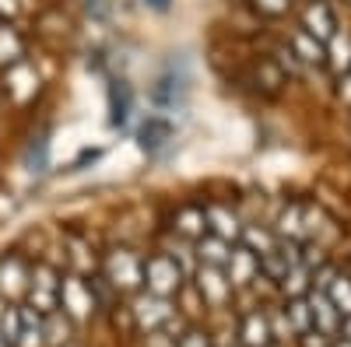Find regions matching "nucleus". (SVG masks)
Instances as JSON below:
<instances>
[{"label": "nucleus", "mask_w": 351, "mask_h": 347, "mask_svg": "<svg viewBox=\"0 0 351 347\" xmlns=\"http://www.w3.org/2000/svg\"><path fill=\"white\" fill-rule=\"evenodd\" d=\"M337 99H341L344 109H351V70L337 77Z\"/></svg>", "instance_id": "obj_27"}, {"label": "nucleus", "mask_w": 351, "mask_h": 347, "mask_svg": "<svg viewBox=\"0 0 351 347\" xmlns=\"http://www.w3.org/2000/svg\"><path fill=\"white\" fill-rule=\"evenodd\" d=\"M21 11V0H0V18H14Z\"/></svg>", "instance_id": "obj_29"}, {"label": "nucleus", "mask_w": 351, "mask_h": 347, "mask_svg": "<svg viewBox=\"0 0 351 347\" xmlns=\"http://www.w3.org/2000/svg\"><path fill=\"white\" fill-rule=\"evenodd\" d=\"M134 316L144 323V326H162L169 316H172V309H169V302L162 298V295H152V292H144V295H137L134 298Z\"/></svg>", "instance_id": "obj_16"}, {"label": "nucleus", "mask_w": 351, "mask_h": 347, "mask_svg": "<svg viewBox=\"0 0 351 347\" xmlns=\"http://www.w3.org/2000/svg\"><path fill=\"white\" fill-rule=\"evenodd\" d=\"M193 249H197V259H200V264H208V267H225L228 256H232V242L211 235V231H208V235H200L193 242Z\"/></svg>", "instance_id": "obj_17"}, {"label": "nucleus", "mask_w": 351, "mask_h": 347, "mask_svg": "<svg viewBox=\"0 0 351 347\" xmlns=\"http://www.w3.org/2000/svg\"><path fill=\"white\" fill-rule=\"evenodd\" d=\"M60 305L71 320H84V316H92V309H95V292L77 274H71V277L60 281Z\"/></svg>", "instance_id": "obj_6"}, {"label": "nucleus", "mask_w": 351, "mask_h": 347, "mask_svg": "<svg viewBox=\"0 0 351 347\" xmlns=\"http://www.w3.org/2000/svg\"><path fill=\"white\" fill-rule=\"evenodd\" d=\"M327 298L334 302L337 312L351 316V281H348V277H334L330 287H327Z\"/></svg>", "instance_id": "obj_23"}, {"label": "nucleus", "mask_w": 351, "mask_h": 347, "mask_svg": "<svg viewBox=\"0 0 351 347\" xmlns=\"http://www.w3.org/2000/svg\"><path fill=\"white\" fill-rule=\"evenodd\" d=\"M180 347H208V337H204V333H186L180 340Z\"/></svg>", "instance_id": "obj_30"}, {"label": "nucleus", "mask_w": 351, "mask_h": 347, "mask_svg": "<svg viewBox=\"0 0 351 347\" xmlns=\"http://www.w3.org/2000/svg\"><path fill=\"white\" fill-rule=\"evenodd\" d=\"M0 347H8V340H4V337H0Z\"/></svg>", "instance_id": "obj_32"}, {"label": "nucleus", "mask_w": 351, "mask_h": 347, "mask_svg": "<svg viewBox=\"0 0 351 347\" xmlns=\"http://www.w3.org/2000/svg\"><path fill=\"white\" fill-rule=\"evenodd\" d=\"M324 67L334 77L351 70V32H348V28H337V32L324 42Z\"/></svg>", "instance_id": "obj_9"}, {"label": "nucleus", "mask_w": 351, "mask_h": 347, "mask_svg": "<svg viewBox=\"0 0 351 347\" xmlns=\"http://www.w3.org/2000/svg\"><path fill=\"white\" fill-rule=\"evenodd\" d=\"M148 4H152L155 11H165V8H169V0H148Z\"/></svg>", "instance_id": "obj_31"}, {"label": "nucleus", "mask_w": 351, "mask_h": 347, "mask_svg": "<svg viewBox=\"0 0 351 347\" xmlns=\"http://www.w3.org/2000/svg\"><path fill=\"white\" fill-rule=\"evenodd\" d=\"M288 81H291V77L285 74V67L274 60V56H267V60H260V64H256V84H260L263 92H271V95H274V92L285 88Z\"/></svg>", "instance_id": "obj_20"}, {"label": "nucleus", "mask_w": 351, "mask_h": 347, "mask_svg": "<svg viewBox=\"0 0 351 347\" xmlns=\"http://www.w3.org/2000/svg\"><path fill=\"white\" fill-rule=\"evenodd\" d=\"M243 333H246V344H250V347H263V344H267V337H271V333H267V323H263L260 316H250Z\"/></svg>", "instance_id": "obj_25"}, {"label": "nucleus", "mask_w": 351, "mask_h": 347, "mask_svg": "<svg viewBox=\"0 0 351 347\" xmlns=\"http://www.w3.org/2000/svg\"><path fill=\"white\" fill-rule=\"evenodd\" d=\"M144 284H148V292H152V295L169 298L172 292H180L183 270L176 267V259H172L169 253H155L148 264H144Z\"/></svg>", "instance_id": "obj_3"}, {"label": "nucleus", "mask_w": 351, "mask_h": 347, "mask_svg": "<svg viewBox=\"0 0 351 347\" xmlns=\"http://www.w3.org/2000/svg\"><path fill=\"white\" fill-rule=\"evenodd\" d=\"M165 253L176 259V267L183 270V277L193 270V267H200V259H197V249H193V242L190 239H183V235H176V239H169V246H165Z\"/></svg>", "instance_id": "obj_21"}, {"label": "nucleus", "mask_w": 351, "mask_h": 347, "mask_svg": "<svg viewBox=\"0 0 351 347\" xmlns=\"http://www.w3.org/2000/svg\"><path fill=\"white\" fill-rule=\"evenodd\" d=\"M302 200H285L274 214V235L278 239H291V242H302L306 239V221H302Z\"/></svg>", "instance_id": "obj_8"}, {"label": "nucleus", "mask_w": 351, "mask_h": 347, "mask_svg": "<svg viewBox=\"0 0 351 347\" xmlns=\"http://www.w3.org/2000/svg\"><path fill=\"white\" fill-rule=\"evenodd\" d=\"M18 60H25V39H21L18 28L0 25V70L18 64Z\"/></svg>", "instance_id": "obj_18"}, {"label": "nucleus", "mask_w": 351, "mask_h": 347, "mask_svg": "<svg viewBox=\"0 0 351 347\" xmlns=\"http://www.w3.org/2000/svg\"><path fill=\"white\" fill-rule=\"evenodd\" d=\"M204 218H208V231H211V235H218L225 242L239 239L243 224H246L243 214L236 207H228V204H208V207H204Z\"/></svg>", "instance_id": "obj_7"}, {"label": "nucleus", "mask_w": 351, "mask_h": 347, "mask_svg": "<svg viewBox=\"0 0 351 347\" xmlns=\"http://www.w3.org/2000/svg\"><path fill=\"white\" fill-rule=\"evenodd\" d=\"M197 287H200V295L208 298L211 305H221V302L228 298V292H232V281L225 277L221 267L200 264V270H197Z\"/></svg>", "instance_id": "obj_12"}, {"label": "nucleus", "mask_w": 351, "mask_h": 347, "mask_svg": "<svg viewBox=\"0 0 351 347\" xmlns=\"http://www.w3.org/2000/svg\"><path fill=\"white\" fill-rule=\"evenodd\" d=\"M21 292H28V267H25L21 256L11 253V256L0 259V295L14 298Z\"/></svg>", "instance_id": "obj_11"}, {"label": "nucleus", "mask_w": 351, "mask_h": 347, "mask_svg": "<svg viewBox=\"0 0 351 347\" xmlns=\"http://www.w3.org/2000/svg\"><path fill=\"white\" fill-rule=\"evenodd\" d=\"M172 231H176V235H183V239H190V242H197L200 235H208V218H204V207H197V204L180 207L172 214Z\"/></svg>", "instance_id": "obj_14"}, {"label": "nucleus", "mask_w": 351, "mask_h": 347, "mask_svg": "<svg viewBox=\"0 0 351 347\" xmlns=\"http://www.w3.org/2000/svg\"><path fill=\"white\" fill-rule=\"evenodd\" d=\"M127 116H130V92H127V84L120 81V88H112V120L123 123Z\"/></svg>", "instance_id": "obj_26"}, {"label": "nucleus", "mask_w": 351, "mask_h": 347, "mask_svg": "<svg viewBox=\"0 0 351 347\" xmlns=\"http://www.w3.org/2000/svg\"><path fill=\"white\" fill-rule=\"evenodd\" d=\"M250 4H253V11L263 14V18H285L295 0H250Z\"/></svg>", "instance_id": "obj_24"}, {"label": "nucleus", "mask_w": 351, "mask_h": 347, "mask_svg": "<svg viewBox=\"0 0 351 347\" xmlns=\"http://www.w3.org/2000/svg\"><path fill=\"white\" fill-rule=\"evenodd\" d=\"M344 4H351V0H344Z\"/></svg>", "instance_id": "obj_34"}, {"label": "nucleus", "mask_w": 351, "mask_h": 347, "mask_svg": "<svg viewBox=\"0 0 351 347\" xmlns=\"http://www.w3.org/2000/svg\"><path fill=\"white\" fill-rule=\"evenodd\" d=\"M302 25L299 28H306L309 36H316L319 42H327L337 28H341V21H337V11H334V4L330 0H306V8H302V18H299Z\"/></svg>", "instance_id": "obj_5"}, {"label": "nucleus", "mask_w": 351, "mask_h": 347, "mask_svg": "<svg viewBox=\"0 0 351 347\" xmlns=\"http://www.w3.org/2000/svg\"><path fill=\"white\" fill-rule=\"evenodd\" d=\"M291 320H295V326L306 330V323L313 320V309H309L306 302H295V305H291Z\"/></svg>", "instance_id": "obj_28"}, {"label": "nucleus", "mask_w": 351, "mask_h": 347, "mask_svg": "<svg viewBox=\"0 0 351 347\" xmlns=\"http://www.w3.org/2000/svg\"><path fill=\"white\" fill-rule=\"evenodd\" d=\"M106 281L120 292H130V287L144 284V259L127 249V246H116L106 253Z\"/></svg>", "instance_id": "obj_2"}, {"label": "nucleus", "mask_w": 351, "mask_h": 347, "mask_svg": "<svg viewBox=\"0 0 351 347\" xmlns=\"http://www.w3.org/2000/svg\"><path fill=\"white\" fill-rule=\"evenodd\" d=\"M0 84H4V95L11 105H28L43 92V74L32 60H18L0 70Z\"/></svg>", "instance_id": "obj_1"}, {"label": "nucleus", "mask_w": 351, "mask_h": 347, "mask_svg": "<svg viewBox=\"0 0 351 347\" xmlns=\"http://www.w3.org/2000/svg\"><path fill=\"white\" fill-rule=\"evenodd\" d=\"M348 127H351V116H348Z\"/></svg>", "instance_id": "obj_33"}, {"label": "nucleus", "mask_w": 351, "mask_h": 347, "mask_svg": "<svg viewBox=\"0 0 351 347\" xmlns=\"http://www.w3.org/2000/svg\"><path fill=\"white\" fill-rule=\"evenodd\" d=\"M309 309H313V320H316L319 330H327V333H330V330L337 326V309H334V302H330L324 292L309 298Z\"/></svg>", "instance_id": "obj_22"}, {"label": "nucleus", "mask_w": 351, "mask_h": 347, "mask_svg": "<svg viewBox=\"0 0 351 347\" xmlns=\"http://www.w3.org/2000/svg\"><path fill=\"white\" fill-rule=\"evenodd\" d=\"M243 246L250 249V253H256V256H263V253H271L274 246H278V235H274V228H267V224H243Z\"/></svg>", "instance_id": "obj_19"}, {"label": "nucleus", "mask_w": 351, "mask_h": 347, "mask_svg": "<svg viewBox=\"0 0 351 347\" xmlns=\"http://www.w3.org/2000/svg\"><path fill=\"white\" fill-rule=\"evenodd\" d=\"M291 53H295V60L306 67V70H313V67H324V42H319L316 36H309L306 28H295V32L288 36V42H285Z\"/></svg>", "instance_id": "obj_10"}, {"label": "nucleus", "mask_w": 351, "mask_h": 347, "mask_svg": "<svg viewBox=\"0 0 351 347\" xmlns=\"http://www.w3.org/2000/svg\"><path fill=\"white\" fill-rule=\"evenodd\" d=\"M137 140H141V148L148 151V155H158L169 148V140H172V127L169 120H162V116H148V120L141 123L137 130Z\"/></svg>", "instance_id": "obj_15"}, {"label": "nucleus", "mask_w": 351, "mask_h": 347, "mask_svg": "<svg viewBox=\"0 0 351 347\" xmlns=\"http://www.w3.org/2000/svg\"><path fill=\"white\" fill-rule=\"evenodd\" d=\"M221 270H225V277H228L232 284H250V281L260 274V256L250 253L246 246H239V249H232L228 264H225Z\"/></svg>", "instance_id": "obj_13"}, {"label": "nucleus", "mask_w": 351, "mask_h": 347, "mask_svg": "<svg viewBox=\"0 0 351 347\" xmlns=\"http://www.w3.org/2000/svg\"><path fill=\"white\" fill-rule=\"evenodd\" d=\"M28 298H32V309L39 316H46L60 305V281H56L53 267L39 264L36 270H28Z\"/></svg>", "instance_id": "obj_4"}]
</instances>
